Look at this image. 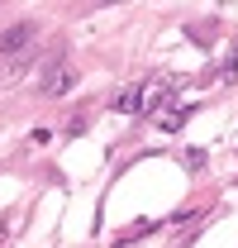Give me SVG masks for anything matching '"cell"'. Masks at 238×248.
<instances>
[{"label": "cell", "mask_w": 238, "mask_h": 248, "mask_svg": "<svg viewBox=\"0 0 238 248\" xmlns=\"http://www.w3.org/2000/svg\"><path fill=\"white\" fill-rule=\"evenodd\" d=\"M10 229H15V215H0V248H10Z\"/></svg>", "instance_id": "5b68a950"}, {"label": "cell", "mask_w": 238, "mask_h": 248, "mask_svg": "<svg viewBox=\"0 0 238 248\" xmlns=\"http://www.w3.org/2000/svg\"><path fill=\"white\" fill-rule=\"evenodd\" d=\"M76 86V72H72V62H48V72H43V95H67Z\"/></svg>", "instance_id": "7a4b0ae2"}, {"label": "cell", "mask_w": 238, "mask_h": 248, "mask_svg": "<svg viewBox=\"0 0 238 248\" xmlns=\"http://www.w3.org/2000/svg\"><path fill=\"white\" fill-rule=\"evenodd\" d=\"M157 129H167V134H177L181 124H186V110H162V115H152Z\"/></svg>", "instance_id": "277c9868"}, {"label": "cell", "mask_w": 238, "mask_h": 248, "mask_svg": "<svg viewBox=\"0 0 238 248\" xmlns=\"http://www.w3.org/2000/svg\"><path fill=\"white\" fill-rule=\"evenodd\" d=\"M115 110L119 115H143L148 110V86H129V91L115 95Z\"/></svg>", "instance_id": "3957f363"}, {"label": "cell", "mask_w": 238, "mask_h": 248, "mask_svg": "<svg viewBox=\"0 0 238 248\" xmlns=\"http://www.w3.org/2000/svg\"><path fill=\"white\" fill-rule=\"evenodd\" d=\"M33 38H38V29H33V24H15V29H0V58L24 62V58L33 53Z\"/></svg>", "instance_id": "6da1fadb"}, {"label": "cell", "mask_w": 238, "mask_h": 248, "mask_svg": "<svg viewBox=\"0 0 238 248\" xmlns=\"http://www.w3.org/2000/svg\"><path fill=\"white\" fill-rule=\"evenodd\" d=\"M100 5H124V0H100Z\"/></svg>", "instance_id": "8992f818"}]
</instances>
